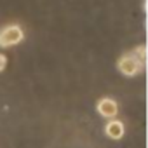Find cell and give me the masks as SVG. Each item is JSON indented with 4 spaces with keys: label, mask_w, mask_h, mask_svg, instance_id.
Listing matches in <instances>:
<instances>
[{
    "label": "cell",
    "mask_w": 148,
    "mask_h": 148,
    "mask_svg": "<svg viewBox=\"0 0 148 148\" xmlns=\"http://www.w3.org/2000/svg\"><path fill=\"white\" fill-rule=\"evenodd\" d=\"M25 38V32L19 25H7L0 30V47H12L18 45L19 42H23Z\"/></svg>",
    "instance_id": "1"
},
{
    "label": "cell",
    "mask_w": 148,
    "mask_h": 148,
    "mask_svg": "<svg viewBox=\"0 0 148 148\" xmlns=\"http://www.w3.org/2000/svg\"><path fill=\"white\" fill-rule=\"evenodd\" d=\"M105 132H106V136L112 138V139H120V138L124 136V132H125V127H124V124H122L120 120L112 119V120L106 124Z\"/></svg>",
    "instance_id": "4"
},
{
    "label": "cell",
    "mask_w": 148,
    "mask_h": 148,
    "mask_svg": "<svg viewBox=\"0 0 148 148\" xmlns=\"http://www.w3.org/2000/svg\"><path fill=\"white\" fill-rule=\"evenodd\" d=\"M96 110H98V113H99L101 117H105V119H115L117 113H119V105H117V101L112 99V98H101V99L98 101V105H96Z\"/></svg>",
    "instance_id": "3"
},
{
    "label": "cell",
    "mask_w": 148,
    "mask_h": 148,
    "mask_svg": "<svg viewBox=\"0 0 148 148\" xmlns=\"http://www.w3.org/2000/svg\"><path fill=\"white\" fill-rule=\"evenodd\" d=\"M5 66H7V58H5V54L0 52V71H4Z\"/></svg>",
    "instance_id": "6"
},
{
    "label": "cell",
    "mask_w": 148,
    "mask_h": 148,
    "mask_svg": "<svg viewBox=\"0 0 148 148\" xmlns=\"http://www.w3.org/2000/svg\"><path fill=\"white\" fill-rule=\"evenodd\" d=\"M117 68H119V71L122 73V75H125V77H134V75H138V73L143 70V63H141L134 54H124V56L119 59Z\"/></svg>",
    "instance_id": "2"
},
{
    "label": "cell",
    "mask_w": 148,
    "mask_h": 148,
    "mask_svg": "<svg viewBox=\"0 0 148 148\" xmlns=\"http://www.w3.org/2000/svg\"><path fill=\"white\" fill-rule=\"evenodd\" d=\"M143 64H145V59H146V47L145 45H138L136 49H134V52H132Z\"/></svg>",
    "instance_id": "5"
}]
</instances>
